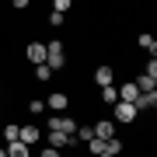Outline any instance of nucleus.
<instances>
[{"mask_svg": "<svg viewBox=\"0 0 157 157\" xmlns=\"http://www.w3.org/2000/svg\"><path fill=\"white\" fill-rule=\"evenodd\" d=\"M49 108H52V112H63V108H67V94H63V91L49 94Z\"/></svg>", "mask_w": 157, "mask_h": 157, "instance_id": "nucleus-11", "label": "nucleus"}, {"mask_svg": "<svg viewBox=\"0 0 157 157\" xmlns=\"http://www.w3.org/2000/svg\"><path fill=\"white\" fill-rule=\"evenodd\" d=\"M28 59L35 63V67L45 63V45H42V42H32V45H28Z\"/></svg>", "mask_w": 157, "mask_h": 157, "instance_id": "nucleus-6", "label": "nucleus"}, {"mask_svg": "<svg viewBox=\"0 0 157 157\" xmlns=\"http://www.w3.org/2000/svg\"><path fill=\"white\" fill-rule=\"evenodd\" d=\"M35 77H39V80H49V77H52V70L42 63V67H35Z\"/></svg>", "mask_w": 157, "mask_h": 157, "instance_id": "nucleus-16", "label": "nucleus"}, {"mask_svg": "<svg viewBox=\"0 0 157 157\" xmlns=\"http://www.w3.org/2000/svg\"><path fill=\"white\" fill-rule=\"evenodd\" d=\"M87 150L91 154H105V143H101V140H87Z\"/></svg>", "mask_w": 157, "mask_h": 157, "instance_id": "nucleus-17", "label": "nucleus"}, {"mask_svg": "<svg viewBox=\"0 0 157 157\" xmlns=\"http://www.w3.org/2000/svg\"><path fill=\"white\" fill-rule=\"evenodd\" d=\"M136 42H140L143 49H147V52H150V56H154V49H157V39H150V35H140V39H136Z\"/></svg>", "mask_w": 157, "mask_h": 157, "instance_id": "nucleus-14", "label": "nucleus"}, {"mask_svg": "<svg viewBox=\"0 0 157 157\" xmlns=\"http://www.w3.org/2000/svg\"><path fill=\"white\" fill-rule=\"evenodd\" d=\"M28 150H32V147H25V143H7V157H28Z\"/></svg>", "mask_w": 157, "mask_h": 157, "instance_id": "nucleus-12", "label": "nucleus"}, {"mask_svg": "<svg viewBox=\"0 0 157 157\" xmlns=\"http://www.w3.org/2000/svg\"><path fill=\"white\" fill-rule=\"evenodd\" d=\"M0 157H7V147H0Z\"/></svg>", "mask_w": 157, "mask_h": 157, "instance_id": "nucleus-22", "label": "nucleus"}, {"mask_svg": "<svg viewBox=\"0 0 157 157\" xmlns=\"http://www.w3.org/2000/svg\"><path fill=\"white\" fill-rule=\"evenodd\" d=\"M73 143V136H67V133H49V147L52 150H63V147H70Z\"/></svg>", "mask_w": 157, "mask_h": 157, "instance_id": "nucleus-8", "label": "nucleus"}, {"mask_svg": "<svg viewBox=\"0 0 157 157\" xmlns=\"http://www.w3.org/2000/svg\"><path fill=\"white\" fill-rule=\"evenodd\" d=\"M17 143H25V147L39 143V126H21L17 129Z\"/></svg>", "mask_w": 157, "mask_h": 157, "instance_id": "nucleus-4", "label": "nucleus"}, {"mask_svg": "<svg viewBox=\"0 0 157 157\" xmlns=\"http://www.w3.org/2000/svg\"><path fill=\"white\" fill-rule=\"evenodd\" d=\"M73 136H77V140H94V133H91V126H77V133H73Z\"/></svg>", "mask_w": 157, "mask_h": 157, "instance_id": "nucleus-15", "label": "nucleus"}, {"mask_svg": "<svg viewBox=\"0 0 157 157\" xmlns=\"http://www.w3.org/2000/svg\"><path fill=\"white\" fill-rule=\"evenodd\" d=\"M63 11H70V0H56V7H52V14H63Z\"/></svg>", "mask_w": 157, "mask_h": 157, "instance_id": "nucleus-18", "label": "nucleus"}, {"mask_svg": "<svg viewBox=\"0 0 157 157\" xmlns=\"http://www.w3.org/2000/svg\"><path fill=\"white\" fill-rule=\"evenodd\" d=\"M4 136H7V143H14V140H17V126H7Z\"/></svg>", "mask_w": 157, "mask_h": 157, "instance_id": "nucleus-19", "label": "nucleus"}, {"mask_svg": "<svg viewBox=\"0 0 157 157\" xmlns=\"http://www.w3.org/2000/svg\"><path fill=\"white\" fill-rule=\"evenodd\" d=\"M136 115H140L136 105H129V101H115V122H133Z\"/></svg>", "mask_w": 157, "mask_h": 157, "instance_id": "nucleus-3", "label": "nucleus"}, {"mask_svg": "<svg viewBox=\"0 0 157 157\" xmlns=\"http://www.w3.org/2000/svg\"><path fill=\"white\" fill-rule=\"evenodd\" d=\"M42 157H59V150H52V147H49V150H42Z\"/></svg>", "mask_w": 157, "mask_h": 157, "instance_id": "nucleus-21", "label": "nucleus"}, {"mask_svg": "<svg viewBox=\"0 0 157 157\" xmlns=\"http://www.w3.org/2000/svg\"><path fill=\"white\" fill-rule=\"evenodd\" d=\"M45 67H49V70H63V67H67L63 42H49V45H45Z\"/></svg>", "mask_w": 157, "mask_h": 157, "instance_id": "nucleus-1", "label": "nucleus"}, {"mask_svg": "<svg viewBox=\"0 0 157 157\" xmlns=\"http://www.w3.org/2000/svg\"><path fill=\"white\" fill-rule=\"evenodd\" d=\"M91 133H94V140H101V143H105V140H112V136H115V126H112V122H98Z\"/></svg>", "mask_w": 157, "mask_h": 157, "instance_id": "nucleus-5", "label": "nucleus"}, {"mask_svg": "<svg viewBox=\"0 0 157 157\" xmlns=\"http://www.w3.org/2000/svg\"><path fill=\"white\" fill-rule=\"evenodd\" d=\"M136 98H140V91H136V84H122V91H119V101H129V105H133Z\"/></svg>", "mask_w": 157, "mask_h": 157, "instance_id": "nucleus-10", "label": "nucleus"}, {"mask_svg": "<svg viewBox=\"0 0 157 157\" xmlns=\"http://www.w3.org/2000/svg\"><path fill=\"white\" fill-rule=\"evenodd\" d=\"M133 105H136V112H143V108H154V105H157V91H147V94H140Z\"/></svg>", "mask_w": 157, "mask_h": 157, "instance_id": "nucleus-7", "label": "nucleus"}, {"mask_svg": "<svg viewBox=\"0 0 157 157\" xmlns=\"http://www.w3.org/2000/svg\"><path fill=\"white\" fill-rule=\"evenodd\" d=\"M143 73H147V77H154V80H157V63H154V56H150V63H147V70H143Z\"/></svg>", "mask_w": 157, "mask_h": 157, "instance_id": "nucleus-20", "label": "nucleus"}, {"mask_svg": "<svg viewBox=\"0 0 157 157\" xmlns=\"http://www.w3.org/2000/svg\"><path fill=\"white\" fill-rule=\"evenodd\" d=\"M94 80H98V87H108L115 80V73H112V67H98V73H94Z\"/></svg>", "mask_w": 157, "mask_h": 157, "instance_id": "nucleus-9", "label": "nucleus"}, {"mask_svg": "<svg viewBox=\"0 0 157 157\" xmlns=\"http://www.w3.org/2000/svg\"><path fill=\"white\" fill-rule=\"evenodd\" d=\"M49 129H52V133H67V136H73V133H77V122H73V119H67V115H52V119H49Z\"/></svg>", "mask_w": 157, "mask_h": 157, "instance_id": "nucleus-2", "label": "nucleus"}, {"mask_svg": "<svg viewBox=\"0 0 157 157\" xmlns=\"http://www.w3.org/2000/svg\"><path fill=\"white\" fill-rule=\"evenodd\" d=\"M101 98H105L108 105H115V101H119V87H112V84H108V87H101Z\"/></svg>", "mask_w": 157, "mask_h": 157, "instance_id": "nucleus-13", "label": "nucleus"}]
</instances>
